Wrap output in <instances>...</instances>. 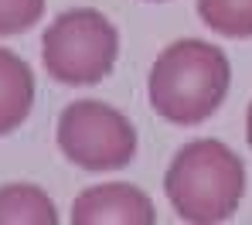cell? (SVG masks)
Instances as JSON below:
<instances>
[{"label":"cell","instance_id":"5","mask_svg":"<svg viewBox=\"0 0 252 225\" xmlns=\"http://www.w3.org/2000/svg\"><path fill=\"white\" fill-rule=\"evenodd\" d=\"M72 222L75 225H154L157 212L147 191L136 184L109 181L85 188L72 201Z\"/></svg>","mask_w":252,"mask_h":225},{"label":"cell","instance_id":"9","mask_svg":"<svg viewBox=\"0 0 252 225\" xmlns=\"http://www.w3.org/2000/svg\"><path fill=\"white\" fill-rule=\"evenodd\" d=\"M44 14V0H0V38L31 31Z\"/></svg>","mask_w":252,"mask_h":225},{"label":"cell","instance_id":"6","mask_svg":"<svg viewBox=\"0 0 252 225\" xmlns=\"http://www.w3.org/2000/svg\"><path fill=\"white\" fill-rule=\"evenodd\" d=\"M31 106H34L31 65L10 48H0V136L14 133L31 116Z\"/></svg>","mask_w":252,"mask_h":225},{"label":"cell","instance_id":"10","mask_svg":"<svg viewBox=\"0 0 252 225\" xmlns=\"http://www.w3.org/2000/svg\"><path fill=\"white\" fill-rule=\"evenodd\" d=\"M246 140H249V147H252V102H249V109H246Z\"/></svg>","mask_w":252,"mask_h":225},{"label":"cell","instance_id":"1","mask_svg":"<svg viewBox=\"0 0 252 225\" xmlns=\"http://www.w3.org/2000/svg\"><path fill=\"white\" fill-rule=\"evenodd\" d=\"M228 86V55L218 45L181 38L157 55L147 79V96L160 120L174 127H198L221 109Z\"/></svg>","mask_w":252,"mask_h":225},{"label":"cell","instance_id":"11","mask_svg":"<svg viewBox=\"0 0 252 225\" xmlns=\"http://www.w3.org/2000/svg\"><path fill=\"white\" fill-rule=\"evenodd\" d=\"M154 3H160V0H154Z\"/></svg>","mask_w":252,"mask_h":225},{"label":"cell","instance_id":"4","mask_svg":"<svg viewBox=\"0 0 252 225\" xmlns=\"http://www.w3.org/2000/svg\"><path fill=\"white\" fill-rule=\"evenodd\" d=\"M58 150L82 171H120L136 157V130L120 109L99 99H75L58 116Z\"/></svg>","mask_w":252,"mask_h":225},{"label":"cell","instance_id":"7","mask_svg":"<svg viewBox=\"0 0 252 225\" xmlns=\"http://www.w3.org/2000/svg\"><path fill=\"white\" fill-rule=\"evenodd\" d=\"M55 201L34 184H3L0 188V225H55Z\"/></svg>","mask_w":252,"mask_h":225},{"label":"cell","instance_id":"8","mask_svg":"<svg viewBox=\"0 0 252 225\" xmlns=\"http://www.w3.org/2000/svg\"><path fill=\"white\" fill-rule=\"evenodd\" d=\"M198 17L221 38H252V0H198Z\"/></svg>","mask_w":252,"mask_h":225},{"label":"cell","instance_id":"3","mask_svg":"<svg viewBox=\"0 0 252 225\" xmlns=\"http://www.w3.org/2000/svg\"><path fill=\"white\" fill-rule=\"evenodd\" d=\"M44 72L62 86H95L102 82L120 58V31L116 24L92 10L75 7L58 14L41 38Z\"/></svg>","mask_w":252,"mask_h":225},{"label":"cell","instance_id":"2","mask_svg":"<svg viewBox=\"0 0 252 225\" xmlns=\"http://www.w3.org/2000/svg\"><path fill=\"white\" fill-rule=\"evenodd\" d=\"M164 191L184 222H228L246 194V167L221 140H191L174 154L164 174Z\"/></svg>","mask_w":252,"mask_h":225}]
</instances>
